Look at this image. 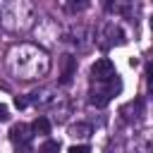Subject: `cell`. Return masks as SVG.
Here are the masks:
<instances>
[{
	"instance_id": "8992f818",
	"label": "cell",
	"mask_w": 153,
	"mask_h": 153,
	"mask_svg": "<svg viewBox=\"0 0 153 153\" xmlns=\"http://www.w3.org/2000/svg\"><path fill=\"white\" fill-rule=\"evenodd\" d=\"M31 129H33V134H50V122H48V117H36L33 124H31Z\"/></svg>"
},
{
	"instance_id": "9c48e42d",
	"label": "cell",
	"mask_w": 153,
	"mask_h": 153,
	"mask_svg": "<svg viewBox=\"0 0 153 153\" xmlns=\"http://www.w3.org/2000/svg\"><path fill=\"white\" fill-rule=\"evenodd\" d=\"M69 153H91V148H88L86 143H81V146H72Z\"/></svg>"
},
{
	"instance_id": "5b68a950",
	"label": "cell",
	"mask_w": 153,
	"mask_h": 153,
	"mask_svg": "<svg viewBox=\"0 0 153 153\" xmlns=\"http://www.w3.org/2000/svg\"><path fill=\"white\" fill-rule=\"evenodd\" d=\"M91 105H96V108H103V105H108V100H110V93L103 88V91H96V93H91Z\"/></svg>"
},
{
	"instance_id": "30bf717a",
	"label": "cell",
	"mask_w": 153,
	"mask_h": 153,
	"mask_svg": "<svg viewBox=\"0 0 153 153\" xmlns=\"http://www.w3.org/2000/svg\"><path fill=\"white\" fill-rule=\"evenodd\" d=\"M26 103H29L26 98H19V96L14 98V105H17V108H26Z\"/></svg>"
},
{
	"instance_id": "ba28073f",
	"label": "cell",
	"mask_w": 153,
	"mask_h": 153,
	"mask_svg": "<svg viewBox=\"0 0 153 153\" xmlns=\"http://www.w3.org/2000/svg\"><path fill=\"white\" fill-rule=\"evenodd\" d=\"M57 151H60V143H57V141H50V139H48V141H45V143L41 146V151H38V153H57Z\"/></svg>"
},
{
	"instance_id": "8fae6325",
	"label": "cell",
	"mask_w": 153,
	"mask_h": 153,
	"mask_svg": "<svg viewBox=\"0 0 153 153\" xmlns=\"http://www.w3.org/2000/svg\"><path fill=\"white\" fill-rule=\"evenodd\" d=\"M7 117H10V115H7V108H5L2 103H0V122H5Z\"/></svg>"
},
{
	"instance_id": "6da1fadb",
	"label": "cell",
	"mask_w": 153,
	"mask_h": 153,
	"mask_svg": "<svg viewBox=\"0 0 153 153\" xmlns=\"http://www.w3.org/2000/svg\"><path fill=\"white\" fill-rule=\"evenodd\" d=\"M91 76H93L96 81H110V79L115 76V67H112V62H110L108 57L96 60V62L91 65Z\"/></svg>"
},
{
	"instance_id": "7a4b0ae2",
	"label": "cell",
	"mask_w": 153,
	"mask_h": 153,
	"mask_svg": "<svg viewBox=\"0 0 153 153\" xmlns=\"http://www.w3.org/2000/svg\"><path fill=\"white\" fill-rule=\"evenodd\" d=\"M31 136H33V129H31V124H24V122H19V124H14V127L10 129V139H12V143H14V146H29Z\"/></svg>"
},
{
	"instance_id": "4fadbf2b",
	"label": "cell",
	"mask_w": 153,
	"mask_h": 153,
	"mask_svg": "<svg viewBox=\"0 0 153 153\" xmlns=\"http://www.w3.org/2000/svg\"><path fill=\"white\" fill-rule=\"evenodd\" d=\"M148 93H151V96H153V79H151V81H148Z\"/></svg>"
},
{
	"instance_id": "7c38bea8",
	"label": "cell",
	"mask_w": 153,
	"mask_h": 153,
	"mask_svg": "<svg viewBox=\"0 0 153 153\" xmlns=\"http://www.w3.org/2000/svg\"><path fill=\"white\" fill-rule=\"evenodd\" d=\"M146 72H148V79H153V62H148V67H146Z\"/></svg>"
},
{
	"instance_id": "52a82bcc",
	"label": "cell",
	"mask_w": 153,
	"mask_h": 153,
	"mask_svg": "<svg viewBox=\"0 0 153 153\" xmlns=\"http://www.w3.org/2000/svg\"><path fill=\"white\" fill-rule=\"evenodd\" d=\"M105 91H108L110 96H115V93H120V91H122V81L117 79V74H115V76H112V79L108 81V86H105Z\"/></svg>"
},
{
	"instance_id": "5bb4252c",
	"label": "cell",
	"mask_w": 153,
	"mask_h": 153,
	"mask_svg": "<svg viewBox=\"0 0 153 153\" xmlns=\"http://www.w3.org/2000/svg\"><path fill=\"white\" fill-rule=\"evenodd\" d=\"M151 29H153V17H151Z\"/></svg>"
},
{
	"instance_id": "277c9868",
	"label": "cell",
	"mask_w": 153,
	"mask_h": 153,
	"mask_svg": "<svg viewBox=\"0 0 153 153\" xmlns=\"http://www.w3.org/2000/svg\"><path fill=\"white\" fill-rule=\"evenodd\" d=\"M69 134H72L74 139H88V136H91V124H84V122H79V124L69 127Z\"/></svg>"
},
{
	"instance_id": "3957f363",
	"label": "cell",
	"mask_w": 153,
	"mask_h": 153,
	"mask_svg": "<svg viewBox=\"0 0 153 153\" xmlns=\"http://www.w3.org/2000/svg\"><path fill=\"white\" fill-rule=\"evenodd\" d=\"M60 81L62 84H69L72 81V76H74V72H76V60L72 57V55H62L60 57Z\"/></svg>"
}]
</instances>
